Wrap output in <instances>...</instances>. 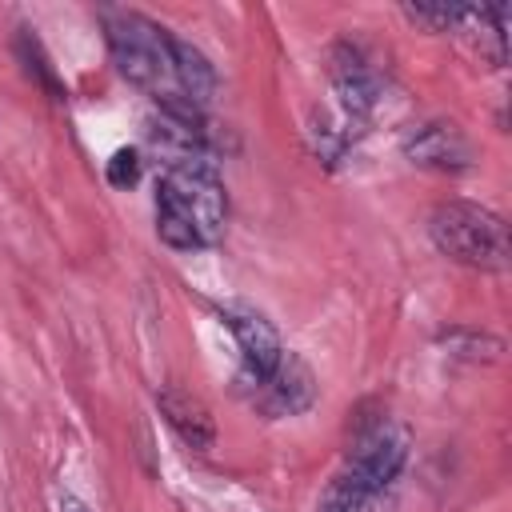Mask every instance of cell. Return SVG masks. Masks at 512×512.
<instances>
[{"label":"cell","mask_w":512,"mask_h":512,"mask_svg":"<svg viewBox=\"0 0 512 512\" xmlns=\"http://www.w3.org/2000/svg\"><path fill=\"white\" fill-rule=\"evenodd\" d=\"M228 192L212 160H172L156 180V236L176 252L212 248L224 240Z\"/></svg>","instance_id":"cell-1"},{"label":"cell","mask_w":512,"mask_h":512,"mask_svg":"<svg viewBox=\"0 0 512 512\" xmlns=\"http://www.w3.org/2000/svg\"><path fill=\"white\" fill-rule=\"evenodd\" d=\"M100 28H104L116 72L128 84H136L152 96L172 92V56H168L172 32L168 28H160L156 20H148L144 12H132V8H100Z\"/></svg>","instance_id":"cell-2"},{"label":"cell","mask_w":512,"mask_h":512,"mask_svg":"<svg viewBox=\"0 0 512 512\" xmlns=\"http://www.w3.org/2000/svg\"><path fill=\"white\" fill-rule=\"evenodd\" d=\"M428 236L448 260L476 268V272H504L512 260L508 256V224L492 208L472 204V200L436 204L428 216Z\"/></svg>","instance_id":"cell-3"},{"label":"cell","mask_w":512,"mask_h":512,"mask_svg":"<svg viewBox=\"0 0 512 512\" xmlns=\"http://www.w3.org/2000/svg\"><path fill=\"white\" fill-rule=\"evenodd\" d=\"M328 80H332V92H336V104H340V120L360 128L372 116L376 100H380L376 68L368 64V56L356 44L340 40L328 52Z\"/></svg>","instance_id":"cell-4"},{"label":"cell","mask_w":512,"mask_h":512,"mask_svg":"<svg viewBox=\"0 0 512 512\" xmlns=\"http://www.w3.org/2000/svg\"><path fill=\"white\" fill-rule=\"evenodd\" d=\"M220 320L236 336V348L244 360V380L272 376L284 356V344H280V332L272 328V320L264 312H256L252 304H220Z\"/></svg>","instance_id":"cell-5"},{"label":"cell","mask_w":512,"mask_h":512,"mask_svg":"<svg viewBox=\"0 0 512 512\" xmlns=\"http://www.w3.org/2000/svg\"><path fill=\"white\" fill-rule=\"evenodd\" d=\"M252 388V404L268 416H300L316 404V376L308 372V364L284 348L280 364L272 376L264 380H244Z\"/></svg>","instance_id":"cell-6"},{"label":"cell","mask_w":512,"mask_h":512,"mask_svg":"<svg viewBox=\"0 0 512 512\" xmlns=\"http://www.w3.org/2000/svg\"><path fill=\"white\" fill-rule=\"evenodd\" d=\"M404 156L416 168H432V172H468L472 168V144L464 140V132L448 120H424L412 124L400 140Z\"/></svg>","instance_id":"cell-7"},{"label":"cell","mask_w":512,"mask_h":512,"mask_svg":"<svg viewBox=\"0 0 512 512\" xmlns=\"http://www.w3.org/2000/svg\"><path fill=\"white\" fill-rule=\"evenodd\" d=\"M156 408L168 420V428L196 452H208L216 444V420L208 412V404L192 392H184L180 384H160L156 388Z\"/></svg>","instance_id":"cell-8"},{"label":"cell","mask_w":512,"mask_h":512,"mask_svg":"<svg viewBox=\"0 0 512 512\" xmlns=\"http://www.w3.org/2000/svg\"><path fill=\"white\" fill-rule=\"evenodd\" d=\"M168 56H172V92L184 96V100H192L196 108H204L212 100V92H216V68H212V60L196 44H188L180 36L168 40Z\"/></svg>","instance_id":"cell-9"},{"label":"cell","mask_w":512,"mask_h":512,"mask_svg":"<svg viewBox=\"0 0 512 512\" xmlns=\"http://www.w3.org/2000/svg\"><path fill=\"white\" fill-rule=\"evenodd\" d=\"M16 56H20L24 72H28L40 88H48V96H52V100H64V96H68V88L60 84V76H56L52 60H48V52H44L40 36H36V28H16Z\"/></svg>","instance_id":"cell-10"},{"label":"cell","mask_w":512,"mask_h":512,"mask_svg":"<svg viewBox=\"0 0 512 512\" xmlns=\"http://www.w3.org/2000/svg\"><path fill=\"white\" fill-rule=\"evenodd\" d=\"M404 16L428 32H456L468 20L464 4H404Z\"/></svg>","instance_id":"cell-11"},{"label":"cell","mask_w":512,"mask_h":512,"mask_svg":"<svg viewBox=\"0 0 512 512\" xmlns=\"http://www.w3.org/2000/svg\"><path fill=\"white\" fill-rule=\"evenodd\" d=\"M104 176H108V184H112V188H132V184H136V176H140V156H136L132 148L112 152V160H108Z\"/></svg>","instance_id":"cell-12"},{"label":"cell","mask_w":512,"mask_h":512,"mask_svg":"<svg viewBox=\"0 0 512 512\" xmlns=\"http://www.w3.org/2000/svg\"><path fill=\"white\" fill-rule=\"evenodd\" d=\"M60 512H88V504L80 496H72V492H60Z\"/></svg>","instance_id":"cell-13"}]
</instances>
